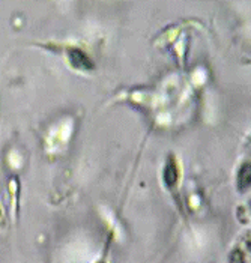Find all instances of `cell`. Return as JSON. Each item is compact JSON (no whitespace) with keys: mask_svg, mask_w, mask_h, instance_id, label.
<instances>
[{"mask_svg":"<svg viewBox=\"0 0 251 263\" xmlns=\"http://www.w3.org/2000/svg\"><path fill=\"white\" fill-rule=\"evenodd\" d=\"M250 164H244L242 165V168H241V172H239V188L241 190H245V188H248L250 186Z\"/></svg>","mask_w":251,"mask_h":263,"instance_id":"cell-2","label":"cell"},{"mask_svg":"<svg viewBox=\"0 0 251 263\" xmlns=\"http://www.w3.org/2000/svg\"><path fill=\"white\" fill-rule=\"evenodd\" d=\"M68 54H69V61H71V63L75 68H79V69H92L93 68L92 61L84 54L83 51H80V50H69Z\"/></svg>","mask_w":251,"mask_h":263,"instance_id":"cell-1","label":"cell"},{"mask_svg":"<svg viewBox=\"0 0 251 263\" xmlns=\"http://www.w3.org/2000/svg\"><path fill=\"white\" fill-rule=\"evenodd\" d=\"M176 178H178V173H176V167L173 164H168L167 168L164 170V181L167 185H175L176 182Z\"/></svg>","mask_w":251,"mask_h":263,"instance_id":"cell-3","label":"cell"}]
</instances>
